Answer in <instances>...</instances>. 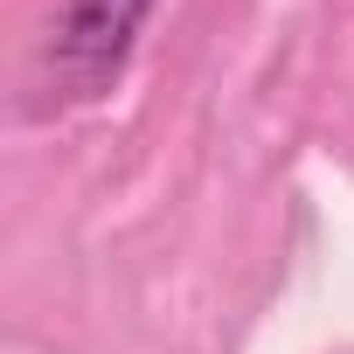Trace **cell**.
<instances>
[{
  "mask_svg": "<svg viewBox=\"0 0 354 354\" xmlns=\"http://www.w3.org/2000/svg\"><path fill=\"white\" fill-rule=\"evenodd\" d=\"M153 15V0H63V15L49 21V84L56 97H97L125 70L139 28Z\"/></svg>",
  "mask_w": 354,
  "mask_h": 354,
  "instance_id": "6da1fadb",
  "label": "cell"
}]
</instances>
